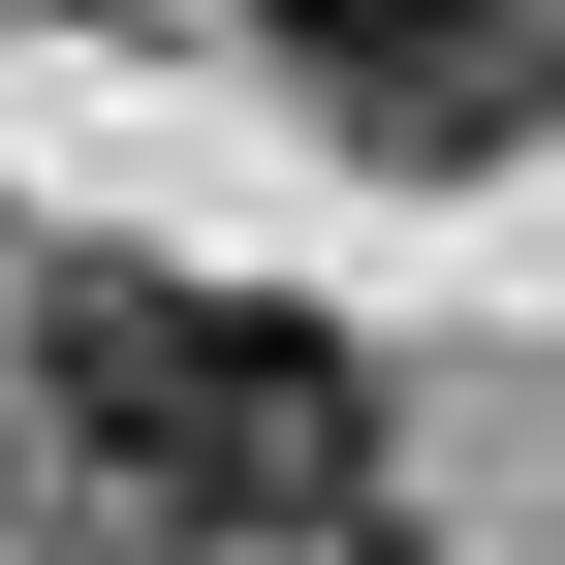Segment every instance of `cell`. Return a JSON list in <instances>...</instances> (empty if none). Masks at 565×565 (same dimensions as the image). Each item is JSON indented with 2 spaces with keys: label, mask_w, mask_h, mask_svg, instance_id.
Listing matches in <instances>:
<instances>
[{
  "label": "cell",
  "mask_w": 565,
  "mask_h": 565,
  "mask_svg": "<svg viewBox=\"0 0 565 565\" xmlns=\"http://www.w3.org/2000/svg\"><path fill=\"white\" fill-rule=\"evenodd\" d=\"M252 32L345 158H503L534 126V0H252Z\"/></svg>",
  "instance_id": "7a4b0ae2"
},
{
  "label": "cell",
  "mask_w": 565,
  "mask_h": 565,
  "mask_svg": "<svg viewBox=\"0 0 565 565\" xmlns=\"http://www.w3.org/2000/svg\"><path fill=\"white\" fill-rule=\"evenodd\" d=\"M32 408H63V471L158 503V534H282V503L377 534V377H345L315 315H252V282H63Z\"/></svg>",
  "instance_id": "6da1fadb"
}]
</instances>
